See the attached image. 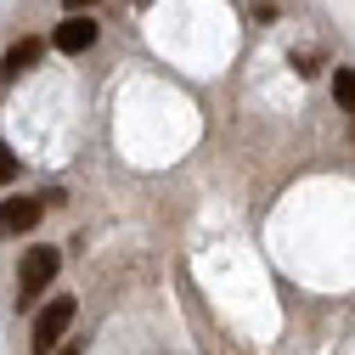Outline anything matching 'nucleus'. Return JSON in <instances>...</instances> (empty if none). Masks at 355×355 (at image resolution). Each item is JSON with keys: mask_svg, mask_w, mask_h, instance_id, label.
Wrapping results in <instances>:
<instances>
[{"mask_svg": "<svg viewBox=\"0 0 355 355\" xmlns=\"http://www.w3.org/2000/svg\"><path fill=\"white\" fill-rule=\"evenodd\" d=\"M68 327H73V293L51 299V304L34 316V349H40V355H51V349L62 344V333H68Z\"/></svg>", "mask_w": 355, "mask_h": 355, "instance_id": "nucleus-1", "label": "nucleus"}, {"mask_svg": "<svg viewBox=\"0 0 355 355\" xmlns=\"http://www.w3.org/2000/svg\"><path fill=\"white\" fill-rule=\"evenodd\" d=\"M57 265H62V254L57 248H28V259H23V271H17V282H23V310L51 288V277H57Z\"/></svg>", "mask_w": 355, "mask_h": 355, "instance_id": "nucleus-2", "label": "nucleus"}, {"mask_svg": "<svg viewBox=\"0 0 355 355\" xmlns=\"http://www.w3.org/2000/svg\"><path fill=\"white\" fill-rule=\"evenodd\" d=\"M40 214H46V198H6V203H0V232L23 237V232L40 226Z\"/></svg>", "mask_w": 355, "mask_h": 355, "instance_id": "nucleus-3", "label": "nucleus"}, {"mask_svg": "<svg viewBox=\"0 0 355 355\" xmlns=\"http://www.w3.org/2000/svg\"><path fill=\"white\" fill-rule=\"evenodd\" d=\"M51 46L68 51V57H73V51H91V46H96V23H91V17H68V23H57Z\"/></svg>", "mask_w": 355, "mask_h": 355, "instance_id": "nucleus-4", "label": "nucleus"}, {"mask_svg": "<svg viewBox=\"0 0 355 355\" xmlns=\"http://www.w3.org/2000/svg\"><path fill=\"white\" fill-rule=\"evenodd\" d=\"M40 51H46V46H40L34 34H28V40H17V46L6 51V68H0V73H6V79H23V73L40 62Z\"/></svg>", "mask_w": 355, "mask_h": 355, "instance_id": "nucleus-5", "label": "nucleus"}, {"mask_svg": "<svg viewBox=\"0 0 355 355\" xmlns=\"http://www.w3.org/2000/svg\"><path fill=\"white\" fill-rule=\"evenodd\" d=\"M333 96H338V107L355 119V68H333Z\"/></svg>", "mask_w": 355, "mask_h": 355, "instance_id": "nucleus-6", "label": "nucleus"}, {"mask_svg": "<svg viewBox=\"0 0 355 355\" xmlns=\"http://www.w3.org/2000/svg\"><path fill=\"white\" fill-rule=\"evenodd\" d=\"M17 181V158H12V147H0V187H12Z\"/></svg>", "mask_w": 355, "mask_h": 355, "instance_id": "nucleus-7", "label": "nucleus"}, {"mask_svg": "<svg viewBox=\"0 0 355 355\" xmlns=\"http://www.w3.org/2000/svg\"><path fill=\"white\" fill-rule=\"evenodd\" d=\"M68 6V17H85V6H91V0H62Z\"/></svg>", "mask_w": 355, "mask_h": 355, "instance_id": "nucleus-8", "label": "nucleus"}, {"mask_svg": "<svg viewBox=\"0 0 355 355\" xmlns=\"http://www.w3.org/2000/svg\"><path fill=\"white\" fill-rule=\"evenodd\" d=\"M62 355H79V344H73V349H62Z\"/></svg>", "mask_w": 355, "mask_h": 355, "instance_id": "nucleus-9", "label": "nucleus"}]
</instances>
